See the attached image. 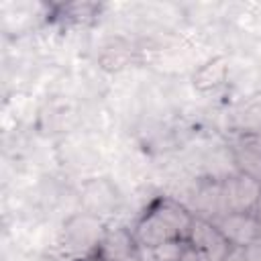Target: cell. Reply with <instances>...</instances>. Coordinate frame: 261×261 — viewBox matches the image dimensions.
I'll return each mask as SVG.
<instances>
[{
    "mask_svg": "<svg viewBox=\"0 0 261 261\" xmlns=\"http://www.w3.org/2000/svg\"><path fill=\"white\" fill-rule=\"evenodd\" d=\"M181 261H208L200 251H196L192 245L186 243V249H184V255H181Z\"/></svg>",
    "mask_w": 261,
    "mask_h": 261,
    "instance_id": "11",
    "label": "cell"
},
{
    "mask_svg": "<svg viewBox=\"0 0 261 261\" xmlns=\"http://www.w3.org/2000/svg\"><path fill=\"white\" fill-rule=\"evenodd\" d=\"M255 214H257V218L261 220V202H259V206H257V210H255Z\"/></svg>",
    "mask_w": 261,
    "mask_h": 261,
    "instance_id": "13",
    "label": "cell"
},
{
    "mask_svg": "<svg viewBox=\"0 0 261 261\" xmlns=\"http://www.w3.org/2000/svg\"><path fill=\"white\" fill-rule=\"evenodd\" d=\"M188 245L200 251L208 261H222L232 249L230 243L224 239V234L216 228V224L202 216H194L188 234Z\"/></svg>",
    "mask_w": 261,
    "mask_h": 261,
    "instance_id": "5",
    "label": "cell"
},
{
    "mask_svg": "<svg viewBox=\"0 0 261 261\" xmlns=\"http://www.w3.org/2000/svg\"><path fill=\"white\" fill-rule=\"evenodd\" d=\"M261 202V179L234 171L220 181V206L226 212H255Z\"/></svg>",
    "mask_w": 261,
    "mask_h": 261,
    "instance_id": "3",
    "label": "cell"
},
{
    "mask_svg": "<svg viewBox=\"0 0 261 261\" xmlns=\"http://www.w3.org/2000/svg\"><path fill=\"white\" fill-rule=\"evenodd\" d=\"M234 159L241 167L239 171H245L261 179V143L257 139L245 137L234 149Z\"/></svg>",
    "mask_w": 261,
    "mask_h": 261,
    "instance_id": "8",
    "label": "cell"
},
{
    "mask_svg": "<svg viewBox=\"0 0 261 261\" xmlns=\"http://www.w3.org/2000/svg\"><path fill=\"white\" fill-rule=\"evenodd\" d=\"M226 75H228V63L224 57H216L210 59L208 63H204L196 73H194V86L200 92H210L216 90L220 86L226 84Z\"/></svg>",
    "mask_w": 261,
    "mask_h": 261,
    "instance_id": "7",
    "label": "cell"
},
{
    "mask_svg": "<svg viewBox=\"0 0 261 261\" xmlns=\"http://www.w3.org/2000/svg\"><path fill=\"white\" fill-rule=\"evenodd\" d=\"M186 243L188 241H171V243H165V245H159V247L151 249L155 261H181Z\"/></svg>",
    "mask_w": 261,
    "mask_h": 261,
    "instance_id": "9",
    "label": "cell"
},
{
    "mask_svg": "<svg viewBox=\"0 0 261 261\" xmlns=\"http://www.w3.org/2000/svg\"><path fill=\"white\" fill-rule=\"evenodd\" d=\"M243 257L245 261H261V239L243 247Z\"/></svg>",
    "mask_w": 261,
    "mask_h": 261,
    "instance_id": "10",
    "label": "cell"
},
{
    "mask_svg": "<svg viewBox=\"0 0 261 261\" xmlns=\"http://www.w3.org/2000/svg\"><path fill=\"white\" fill-rule=\"evenodd\" d=\"M137 251L139 243L135 239V232L126 226H112L106 228L94 261H130Z\"/></svg>",
    "mask_w": 261,
    "mask_h": 261,
    "instance_id": "6",
    "label": "cell"
},
{
    "mask_svg": "<svg viewBox=\"0 0 261 261\" xmlns=\"http://www.w3.org/2000/svg\"><path fill=\"white\" fill-rule=\"evenodd\" d=\"M106 234L104 220L94 212H77L69 216L57 234L59 255L67 261H94Z\"/></svg>",
    "mask_w": 261,
    "mask_h": 261,
    "instance_id": "2",
    "label": "cell"
},
{
    "mask_svg": "<svg viewBox=\"0 0 261 261\" xmlns=\"http://www.w3.org/2000/svg\"><path fill=\"white\" fill-rule=\"evenodd\" d=\"M130 261H155V257H153V251L151 249H145V247L139 245V251L135 253V257Z\"/></svg>",
    "mask_w": 261,
    "mask_h": 261,
    "instance_id": "12",
    "label": "cell"
},
{
    "mask_svg": "<svg viewBox=\"0 0 261 261\" xmlns=\"http://www.w3.org/2000/svg\"><path fill=\"white\" fill-rule=\"evenodd\" d=\"M194 214L173 198H155L141 218L137 220L133 232L141 247L155 249L171 241H188Z\"/></svg>",
    "mask_w": 261,
    "mask_h": 261,
    "instance_id": "1",
    "label": "cell"
},
{
    "mask_svg": "<svg viewBox=\"0 0 261 261\" xmlns=\"http://www.w3.org/2000/svg\"><path fill=\"white\" fill-rule=\"evenodd\" d=\"M230 247H247L261 239V220L255 212H226L212 218Z\"/></svg>",
    "mask_w": 261,
    "mask_h": 261,
    "instance_id": "4",
    "label": "cell"
}]
</instances>
